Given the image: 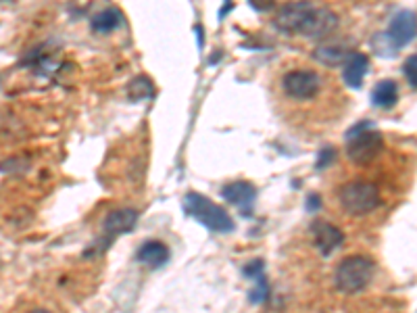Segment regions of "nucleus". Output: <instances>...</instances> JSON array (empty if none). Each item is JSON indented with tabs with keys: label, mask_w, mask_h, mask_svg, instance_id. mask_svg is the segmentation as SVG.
I'll list each match as a JSON object with an SVG mask.
<instances>
[{
	"label": "nucleus",
	"mask_w": 417,
	"mask_h": 313,
	"mask_svg": "<svg viewBox=\"0 0 417 313\" xmlns=\"http://www.w3.org/2000/svg\"><path fill=\"white\" fill-rule=\"evenodd\" d=\"M128 94L132 101H140V99H150L154 94V86L146 75H138L136 80H132V84L128 86Z\"/></svg>",
	"instance_id": "17"
},
{
	"label": "nucleus",
	"mask_w": 417,
	"mask_h": 313,
	"mask_svg": "<svg viewBox=\"0 0 417 313\" xmlns=\"http://www.w3.org/2000/svg\"><path fill=\"white\" fill-rule=\"evenodd\" d=\"M253 4V8L257 10H272L276 6V0H249Z\"/></svg>",
	"instance_id": "23"
},
{
	"label": "nucleus",
	"mask_w": 417,
	"mask_h": 313,
	"mask_svg": "<svg viewBox=\"0 0 417 313\" xmlns=\"http://www.w3.org/2000/svg\"><path fill=\"white\" fill-rule=\"evenodd\" d=\"M315 4L309 0H292L286 2L284 6H279L276 17H274V27L279 29L281 34L288 36H300L307 19L311 17Z\"/></svg>",
	"instance_id": "6"
},
{
	"label": "nucleus",
	"mask_w": 417,
	"mask_h": 313,
	"mask_svg": "<svg viewBox=\"0 0 417 313\" xmlns=\"http://www.w3.org/2000/svg\"><path fill=\"white\" fill-rule=\"evenodd\" d=\"M29 313H54V312H50V310H46V307H36V310H31Z\"/></svg>",
	"instance_id": "24"
},
{
	"label": "nucleus",
	"mask_w": 417,
	"mask_h": 313,
	"mask_svg": "<svg viewBox=\"0 0 417 313\" xmlns=\"http://www.w3.org/2000/svg\"><path fill=\"white\" fill-rule=\"evenodd\" d=\"M338 203L349 215L363 217L380 207V190L372 182L353 180L338 188Z\"/></svg>",
	"instance_id": "4"
},
{
	"label": "nucleus",
	"mask_w": 417,
	"mask_h": 313,
	"mask_svg": "<svg viewBox=\"0 0 417 313\" xmlns=\"http://www.w3.org/2000/svg\"><path fill=\"white\" fill-rule=\"evenodd\" d=\"M349 54H351V50L342 44H321L313 50V59L328 65V67L342 65Z\"/></svg>",
	"instance_id": "16"
},
{
	"label": "nucleus",
	"mask_w": 417,
	"mask_h": 313,
	"mask_svg": "<svg viewBox=\"0 0 417 313\" xmlns=\"http://www.w3.org/2000/svg\"><path fill=\"white\" fill-rule=\"evenodd\" d=\"M334 156H336V149L334 147H325L321 153H319V159H317V169H323V167H328L332 161H334Z\"/></svg>",
	"instance_id": "21"
},
{
	"label": "nucleus",
	"mask_w": 417,
	"mask_h": 313,
	"mask_svg": "<svg viewBox=\"0 0 417 313\" xmlns=\"http://www.w3.org/2000/svg\"><path fill=\"white\" fill-rule=\"evenodd\" d=\"M136 259H138L140 263L148 265L150 270H159V268H163L171 259V251L161 240H146L138 249Z\"/></svg>",
	"instance_id": "13"
},
{
	"label": "nucleus",
	"mask_w": 417,
	"mask_h": 313,
	"mask_svg": "<svg viewBox=\"0 0 417 313\" xmlns=\"http://www.w3.org/2000/svg\"><path fill=\"white\" fill-rule=\"evenodd\" d=\"M376 276V263L367 255H349L344 257L334 274V284L344 295H355L365 291Z\"/></svg>",
	"instance_id": "2"
},
{
	"label": "nucleus",
	"mask_w": 417,
	"mask_h": 313,
	"mask_svg": "<svg viewBox=\"0 0 417 313\" xmlns=\"http://www.w3.org/2000/svg\"><path fill=\"white\" fill-rule=\"evenodd\" d=\"M140 213L136 209L124 207V209H115L111 213H107V217L103 219V240L111 245V240L115 236L128 234L136 228Z\"/></svg>",
	"instance_id": "8"
},
{
	"label": "nucleus",
	"mask_w": 417,
	"mask_h": 313,
	"mask_svg": "<svg viewBox=\"0 0 417 313\" xmlns=\"http://www.w3.org/2000/svg\"><path fill=\"white\" fill-rule=\"evenodd\" d=\"M0 2H8V0H0Z\"/></svg>",
	"instance_id": "25"
},
{
	"label": "nucleus",
	"mask_w": 417,
	"mask_h": 313,
	"mask_svg": "<svg viewBox=\"0 0 417 313\" xmlns=\"http://www.w3.org/2000/svg\"><path fill=\"white\" fill-rule=\"evenodd\" d=\"M346 140H349L346 143V156L359 167L374 163L384 149L382 134L374 132L372 128L361 130V132H346Z\"/></svg>",
	"instance_id": "5"
},
{
	"label": "nucleus",
	"mask_w": 417,
	"mask_h": 313,
	"mask_svg": "<svg viewBox=\"0 0 417 313\" xmlns=\"http://www.w3.org/2000/svg\"><path fill=\"white\" fill-rule=\"evenodd\" d=\"M126 23V17L119 8L115 6H109V8H103L98 10L92 21H90V27L96 31V34H111L115 29H119L122 25Z\"/></svg>",
	"instance_id": "14"
},
{
	"label": "nucleus",
	"mask_w": 417,
	"mask_h": 313,
	"mask_svg": "<svg viewBox=\"0 0 417 313\" xmlns=\"http://www.w3.org/2000/svg\"><path fill=\"white\" fill-rule=\"evenodd\" d=\"M182 207H184L186 215L194 217L198 224H203L205 228H209L213 232L230 234L236 228L232 215L224 207H219L217 203H213L211 198H207L198 192H188L182 201Z\"/></svg>",
	"instance_id": "3"
},
{
	"label": "nucleus",
	"mask_w": 417,
	"mask_h": 313,
	"mask_svg": "<svg viewBox=\"0 0 417 313\" xmlns=\"http://www.w3.org/2000/svg\"><path fill=\"white\" fill-rule=\"evenodd\" d=\"M263 261L261 259H255V261H251V263H247L244 268H242V274L247 276V278H257L261 272H263Z\"/></svg>",
	"instance_id": "20"
},
{
	"label": "nucleus",
	"mask_w": 417,
	"mask_h": 313,
	"mask_svg": "<svg viewBox=\"0 0 417 313\" xmlns=\"http://www.w3.org/2000/svg\"><path fill=\"white\" fill-rule=\"evenodd\" d=\"M399 101V86L395 80H382L372 90V103L380 109H393Z\"/></svg>",
	"instance_id": "15"
},
{
	"label": "nucleus",
	"mask_w": 417,
	"mask_h": 313,
	"mask_svg": "<svg viewBox=\"0 0 417 313\" xmlns=\"http://www.w3.org/2000/svg\"><path fill=\"white\" fill-rule=\"evenodd\" d=\"M255 280H257V284H255V289L249 293V299H251V303H255V305H263V303L270 299L272 289H270V282H268V278H265L263 272H261Z\"/></svg>",
	"instance_id": "18"
},
{
	"label": "nucleus",
	"mask_w": 417,
	"mask_h": 313,
	"mask_svg": "<svg viewBox=\"0 0 417 313\" xmlns=\"http://www.w3.org/2000/svg\"><path fill=\"white\" fill-rule=\"evenodd\" d=\"M338 23H340V19L332 8L315 4V8H313L311 17L307 19L300 36L309 38V40H321V38H328L338 27Z\"/></svg>",
	"instance_id": "7"
},
{
	"label": "nucleus",
	"mask_w": 417,
	"mask_h": 313,
	"mask_svg": "<svg viewBox=\"0 0 417 313\" xmlns=\"http://www.w3.org/2000/svg\"><path fill=\"white\" fill-rule=\"evenodd\" d=\"M221 196H224L226 203L238 207L244 215H251L253 207H255V201H257V188L251 182L238 180V182H232V184L224 186L221 188Z\"/></svg>",
	"instance_id": "11"
},
{
	"label": "nucleus",
	"mask_w": 417,
	"mask_h": 313,
	"mask_svg": "<svg viewBox=\"0 0 417 313\" xmlns=\"http://www.w3.org/2000/svg\"><path fill=\"white\" fill-rule=\"evenodd\" d=\"M321 207V196L317 192H311L307 196V211H317Z\"/></svg>",
	"instance_id": "22"
},
{
	"label": "nucleus",
	"mask_w": 417,
	"mask_h": 313,
	"mask_svg": "<svg viewBox=\"0 0 417 313\" xmlns=\"http://www.w3.org/2000/svg\"><path fill=\"white\" fill-rule=\"evenodd\" d=\"M370 71V59L363 52H351L342 63V80L351 90H359Z\"/></svg>",
	"instance_id": "12"
},
{
	"label": "nucleus",
	"mask_w": 417,
	"mask_h": 313,
	"mask_svg": "<svg viewBox=\"0 0 417 313\" xmlns=\"http://www.w3.org/2000/svg\"><path fill=\"white\" fill-rule=\"evenodd\" d=\"M405 78H407V82H409V86H411V90H416L417 88V54H411L407 61H405Z\"/></svg>",
	"instance_id": "19"
},
{
	"label": "nucleus",
	"mask_w": 417,
	"mask_h": 313,
	"mask_svg": "<svg viewBox=\"0 0 417 313\" xmlns=\"http://www.w3.org/2000/svg\"><path fill=\"white\" fill-rule=\"evenodd\" d=\"M311 236H313V245L319 249L323 257H330L344 242V232L323 219H315L311 224Z\"/></svg>",
	"instance_id": "9"
},
{
	"label": "nucleus",
	"mask_w": 417,
	"mask_h": 313,
	"mask_svg": "<svg viewBox=\"0 0 417 313\" xmlns=\"http://www.w3.org/2000/svg\"><path fill=\"white\" fill-rule=\"evenodd\" d=\"M325 90V82L317 69L311 67H292L279 78V92L288 103L307 105L317 101Z\"/></svg>",
	"instance_id": "1"
},
{
	"label": "nucleus",
	"mask_w": 417,
	"mask_h": 313,
	"mask_svg": "<svg viewBox=\"0 0 417 313\" xmlns=\"http://www.w3.org/2000/svg\"><path fill=\"white\" fill-rule=\"evenodd\" d=\"M416 10H399L390 21L386 38L390 40V44L395 48H403V46H407L409 42L416 40Z\"/></svg>",
	"instance_id": "10"
}]
</instances>
